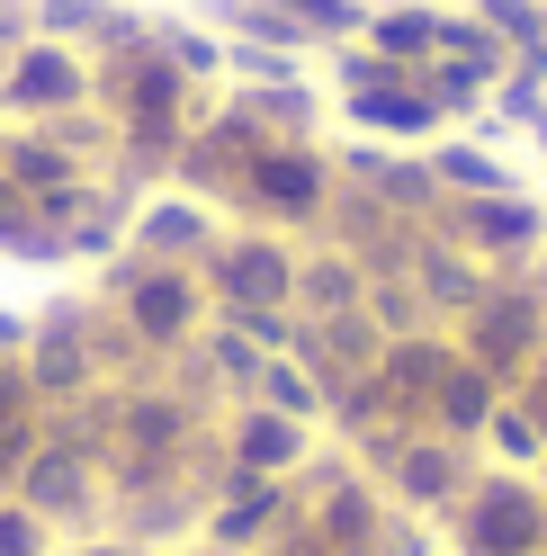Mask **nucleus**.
Listing matches in <instances>:
<instances>
[{
  "instance_id": "obj_1",
  "label": "nucleus",
  "mask_w": 547,
  "mask_h": 556,
  "mask_svg": "<svg viewBox=\"0 0 547 556\" xmlns=\"http://www.w3.org/2000/svg\"><path fill=\"white\" fill-rule=\"evenodd\" d=\"M81 90H90V73H81V63L63 54L54 37L18 46V54H10V73H0V99H18V109H73Z\"/></svg>"
},
{
  "instance_id": "obj_2",
  "label": "nucleus",
  "mask_w": 547,
  "mask_h": 556,
  "mask_svg": "<svg viewBox=\"0 0 547 556\" xmlns=\"http://www.w3.org/2000/svg\"><path fill=\"white\" fill-rule=\"evenodd\" d=\"M27 18H37L46 37H90V27H117L109 10H99V0H37Z\"/></svg>"
}]
</instances>
